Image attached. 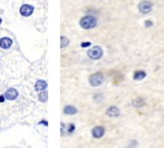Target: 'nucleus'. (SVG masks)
<instances>
[{
	"mask_svg": "<svg viewBox=\"0 0 164 148\" xmlns=\"http://www.w3.org/2000/svg\"><path fill=\"white\" fill-rule=\"evenodd\" d=\"M96 24H97V20L93 16H86L80 20V25L82 29H86V30L93 29L96 26Z\"/></svg>",
	"mask_w": 164,
	"mask_h": 148,
	"instance_id": "1",
	"label": "nucleus"
},
{
	"mask_svg": "<svg viewBox=\"0 0 164 148\" xmlns=\"http://www.w3.org/2000/svg\"><path fill=\"white\" fill-rule=\"evenodd\" d=\"M88 56L89 58L93 59V61H97L101 57L103 56V49L100 46H93L88 51Z\"/></svg>",
	"mask_w": 164,
	"mask_h": 148,
	"instance_id": "2",
	"label": "nucleus"
},
{
	"mask_svg": "<svg viewBox=\"0 0 164 148\" xmlns=\"http://www.w3.org/2000/svg\"><path fill=\"white\" fill-rule=\"evenodd\" d=\"M153 9V4H152L151 1L149 0H142L140 4H138V10L140 11V13L142 14H148L150 13Z\"/></svg>",
	"mask_w": 164,
	"mask_h": 148,
	"instance_id": "3",
	"label": "nucleus"
},
{
	"mask_svg": "<svg viewBox=\"0 0 164 148\" xmlns=\"http://www.w3.org/2000/svg\"><path fill=\"white\" fill-rule=\"evenodd\" d=\"M104 80V77L103 75L101 74V73H96V74H93L92 76H90V78H89V82L92 87H99L102 85Z\"/></svg>",
	"mask_w": 164,
	"mask_h": 148,
	"instance_id": "4",
	"label": "nucleus"
},
{
	"mask_svg": "<svg viewBox=\"0 0 164 148\" xmlns=\"http://www.w3.org/2000/svg\"><path fill=\"white\" fill-rule=\"evenodd\" d=\"M34 11V8L31 6V4H23L21 8H20V13L23 17H30L31 14Z\"/></svg>",
	"mask_w": 164,
	"mask_h": 148,
	"instance_id": "5",
	"label": "nucleus"
},
{
	"mask_svg": "<svg viewBox=\"0 0 164 148\" xmlns=\"http://www.w3.org/2000/svg\"><path fill=\"white\" fill-rule=\"evenodd\" d=\"M18 96H19V92H18V90L17 89H14V88H10V89H8L7 92H6V94H4L6 99H7V100H10V101L15 100V99L18 98Z\"/></svg>",
	"mask_w": 164,
	"mask_h": 148,
	"instance_id": "6",
	"label": "nucleus"
},
{
	"mask_svg": "<svg viewBox=\"0 0 164 148\" xmlns=\"http://www.w3.org/2000/svg\"><path fill=\"white\" fill-rule=\"evenodd\" d=\"M105 134V128L103 126H95L92 130V136L94 138H101Z\"/></svg>",
	"mask_w": 164,
	"mask_h": 148,
	"instance_id": "7",
	"label": "nucleus"
},
{
	"mask_svg": "<svg viewBox=\"0 0 164 148\" xmlns=\"http://www.w3.org/2000/svg\"><path fill=\"white\" fill-rule=\"evenodd\" d=\"M121 114V110L118 109L117 106H109L107 110H106V115L111 116V118H116V116H119Z\"/></svg>",
	"mask_w": 164,
	"mask_h": 148,
	"instance_id": "8",
	"label": "nucleus"
},
{
	"mask_svg": "<svg viewBox=\"0 0 164 148\" xmlns=\"http://www.w3.org/2000/svg\"><path fill=\"white\" fill-rule=\"evenodd\" d=\"M11 45H12V39H10V37H2V39H0V47L4 48V49H8V48L11 47Z\"/></svg>",
	"mask_w": 164,
	"mask_h": 148,
	"instance_id": "9",
	"label": "nucleus"
},
{
	"mask_svg": "<svg viewBox=\"0 0 164 148\" xmlns=\"http://www.w3.org/2000/svg\"><path fill=\"white\" fill-rule=\"evenodd\" d=\"M46 88H47V82L45 80H37L35 83V90L36 91H44V90H46Z\"/></svg>",
	"mask_w": 164,
	"mask_h": 148,
	"instance_id": "10",
	"label": "nucleus"
},
{
	"mask_svg": "<svg viewBox=\"0 0 164 148\" xmlns=\"http://www.w3.org/2000/svg\"><path fill=\"white\" fill-rule=\"evenodd\" d=\"M77 112H78V110L76 109L74 105H66L65 109H64V113L67 115H74Z\"/></svg>",
	"mask_w": 164,
	"mask_h": 148,
	"instance_id": "11",
	"label": "nucleus"
},
{
	"mask_svg": "<svg viewBox=\"0 0 164 148\" xmlns=\"http://www.w3.org/2000/svg\"><path fill=\"white\" fill-rule=\"evenodd\" d=\"M131 104H132V106H135V108H141V106H143V105L146 104V101H144V99H142V98H137V99L132 100Z\"/></svg>",
	"mask_w": 164,
	"mask_h": 148,
	"instance_id": "12",
	"label": "nucleus"
},
{
	"mask_svg": "<svg viewBox=\"0 0 164 148\" xmlns=\"http://www.w3.org/2000/svg\"><path fill=\"white\" fill-rule=\"evenodd\" d=\"M146 76H147V74L143 70H138V71L135 73L134 79L135 80H142L143 78H146Z\"/></svg>",
	"mask_w": 164,
	"mask_h": 148,
	"instance_id": "13",
	"label": "nucleus"
},
{
	"mask_svg": "<svg viewBox=\"0 0 164 148\" xmlns=\"http://www.w3.org/2000/svg\"><path fill=\"white\" fill-rule=\"evenodd\" d=\"M69 43H70V41H69V39L68 37H66V36H60V47L61 48H64V47H66V46H68L69 45Z\"/></svg>",
	"mask_w": 164,
	"mask_h": 148,
	"instance_id": "14",
	"label": "nucleus"
},
{
	"mask_svg": "<svg viewBox=\"0 0 164 148\" xmlns=\"http://www.w3.org/2000/svg\"><path fill=\"white\" fill-rule=\"evenodd\" d=\"M39 99L41 102H46L48 99V92L46 91V90L41 91V93H39Z\"/></svg>",
	"mask_w": 164,
	"mask_h": 148,
	"instance_id": "15",
	"label": "nucleus"
},
{
	"mask_svg": "<svg viewBox=\"0 0 164 148\" xmlns=\"http://www.w3.org/2000/svg\"><path fill=\"white\" fill-rule=\"evenodd\" d=\"M144 25L147 26V27H150V26L153 25V22H152L151 20H147V21L144 22Z\"/></svg>",
	"mask_w": 164,
	"mask_h": 148,
	"instance_id": "16",
	"label": "nucleus"
},
{
	"mask_svg": "<svg viewBox=\"0 0 164 148\" xmlns=\"http://www.w3.org/2000/svg\"><path fill=\"white\" fill-rule=\"evenodd\" d=\"M74 131V124H70L69 128L67 130V132H68V133H72Z\"/></svg>",
	"mask_w": 164,
	"mask_h": 148,
	"instance_id": "17",
	"label": "nucleus"
},
{
	"mask_svg": "<svg viewBox=\"0 0 164 148\" xmlns=\"http://www.w3.org/2000/svg\"><path fill=\"white\" fill-rule=\"evenodd\" d=\"M90 45H91L90 42H83V43H81L82 47H88V46H90Z\"/></svg>",
	"mask_w": 164,
	"mask_h": 148,
	"instance_id": "18",
	"label": "nucleus"
},
{
	"mask_svg": "<svg viewBox=\"0 0 164 148\" xmlns=\"http://www.w3.org/2000/svg\"><path fill=\"white\" fill-rule=\"evenodd\" d=\"M4 99H6V97L4 96H0V102H4Z\"/></svg>",
	"mask_w": 164,
	"mask_h": 148,
	"instance_id": "19",
	"label": "nucleus"
},
{
	"mask_svg": "<svg viewBox=\"0 0 164 148\" xmlns=\"http://www.w3.org/2000/svg\"><path fill=\"white\" fill-rule=\"evenodd\" d=\"M1 22H2V20H1V18H0V24H1Z\"/></svg>",
	"mask_w": 164,
	"mask_h": 148,
	"instance_id": "20",
	"label": "nucleus"
}]
</instances>
